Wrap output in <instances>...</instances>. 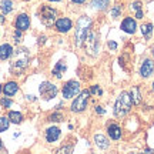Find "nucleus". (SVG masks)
I'll return each instance as SVG.
<instances>
[{
	"instance_id": "nucleus-1",
	"label": "nucleus",
	"mask_w": 154,
	"mask_h": 154,
	"mask_svg": "<svg viewBox=\"0 0 154 154\" xmlns=\"http://www.w3.org/2000/svg\"><path fill=\"white\" fill-rule=\"evenodd\" d=\"M90 27H91V19L87 16H82L79 20H77V29H76V46L80 47L86 37L88 36V32H90Z\"/></svg>"
},
{
	"instance_id": "nucleus-2",
	"label": "nucleus",
	"mask_w": 154,
	"mask_h": 154,
	"mask_svg": "<svg viewBox=\"0 0 154 154\" xmlns=\"http://www.w3.org/2000/svg\"><path fill=\"white\" fill-rule=\"evenodd\" d=\"M131 104H133L131 96L128 93H126V91H123L119 96V99H117V101H116V104H114V114L117 117H124L130 111Z\"/></svg>"
},
{
	"instance_id": "nucleus-3",
	"label": "nucleus",
	"mask_w": 154,
	"mask_h": 154,
	"mask_svg": "<svg viewBox=\"0 0 154 154\" xmlns=\"http://www.w3.org/2000/svg\"><path fill=\"white\" fill-rule=\"evenodd\" d=\"M90 94L91 93H90L88 90H84V91L77 94V97L72 103V111H74V113H82V111L86 110L87 101H88V96H90Z\"/></svg>"
},
{
	"instance_id": "nucleus-4",
	"label": "nucleus",
	"mask_w": 154,
	"mask_h": 154,
	"mask_svg": "<svg viewBox=\"0 0 154 154\" xmlns=\"http://www.w3.org/2000/svg\"><path fill=\"white\" fill-rule=\"evenodd\" d=\"M79 93H80V83L76 82V80L67 82L66 84H64V87H63V97H64V99L76 97Z\"/></svg>"
},
{
	"instance_id": "nucleus-5",
	"label": "nucleus",
	"mask_w": 154,
	"mask_h": 154,
	"mask_svg": "<svg viewBox=\"0 0 154 154\" xmlns=\"http://www.w3.org/2000/svg\"><path fill=\"white\" fill-rule=\"evenodd\" d=\"M56 14H57L56 10H53L51 7L43 6V7H42V13H40V19H42V22H43L46 26H51V24H54Z\"/></svg>"
},
{
	"instance_id": "nucleus-6",
	"label": "nucleus",
	"mask_w": 154,
	"mask_h": 154,
	"mask_svg": "<svg viewBox=\"0 0 154 154\" xmlns=\"http://www.w3.org/2000/svg\"><path fill=\"white\" fill-rule=\"evenodd\" d=\"M86 49L90 56H96L99 51V40H97V33H90L86 37Z\"/></svg>"
},
{
	"instance_id": "nucleus-7",
	"label": "nucleus",
	"mask_w": 154,
	"mask_h": 154,
	"mask_svg": "<svg viewBox=\"0 0 154 154\" xmlns=\"http://www.w3.org/2000/svg\"><path fill=\"white\" fill-rule=\"evenodd\" d=\"M40 94H42V97L44 100L53 99V97H56V94H57V87L49 82H44L40 84Z\"/></svg>"
},
{
	"instance_id": "nucleus-8",
	"label": "nucleus",
	"mask_w": 154,
	"mask_h": 154,
	"mask_svg": "<svg viewBox=\"0 0 154 154\" xmlns=\"http://www.w3.org/2000/svg\"><path fill=\"white\" fill-rule=\"evenodd\" d=\"M27 63H29V56H27V53H24L23 57H19V59H16V60L11 63L10 70L14 73V74H20V73L27 67Z\"/></svg>"
},
{
	"instance_id": "nucleus-9",
	"label": "nucleus",
	"mask_w": 154,
	"mask_h": 154,
	"mask_svg": "<svg viewBox=\"0 0 154 154\" xmlns=\"http://www.w3.org/2000/svg\"><path fill=\"white\" fill-rule=\"evenodd\" d=\"M136 29H137L136 20H134V19H131V17H127V19H124V20H123V23H121V30H123V32H126V33H128V34H133L134 32H136Z\"/></svg>"
},
{
	"instance_id": "nucleus-10",
	"label": "nucleus",
	"mask_w": 154,
	"mask_h": 154,
	"mask_svg": "<svg viewBox=\"0 0 154 154\" xmlns=\"http://www.w3.org/2000/svg\"><path fill=\"white\" fill-rule=\"evenodd\" d=\"M153 72H154V63L150 59H146L143 61L141 67H140V74L143 77H149L153 74Z\"/></svg>"
},
{
	"instance_id": "nucleus-11",
	"label": "nucleus",
	"mask_w": 154,
	"mask_h": 154,
	"mask_svg": "<svg viewBox=\"0 0 154 154\" xmlns=\"http://www.w3.org/2000/svg\"><path fill=\"white\" fill-rule=\"evenodd\" d=\"M56 29L60 32V33H67L70 29H72V20L70 19H59L56 22Z\"/></svg>"
},
{
	"instance_id": "nucleus-12",
	"label": "nucleus",
	"mask_w": 154,
	"mask_h": 154,
	"mask_svg": "<svg viewBox=\"0 0 154 154\" xmlns=\"http://www.w3.org/2000/svg\"><path fill=\"white\" fill-rule=\"evenodd\" d=\"M29 24H30V20H29V16L27 14H19L16 19V27L20 29V30H27L29 29Z\"/></svg>"
},
{
	"instance_id": "nucleus-13",
	"label": "nucleus",
	"mask_w": 154,
	"mask_h": 154,
	"mask_svg": "<svg viewBox=\"0 0 154 154\" xmlns=\"http://www.w3.org/2000/svg\"><path fill=\"white\" fill-rule=\"evenodd\" d=\"M13 56V47L10 44H2L0 46V60H7Z\"/></svg>"
},
{
	"instance_id": "nucleus-14",
	"label": "nucleus",
	"mask_w": 154,
	"mask_h": 154,
	"mask_svg": "<svg viewBox=\"0 0 154 154\" xmlns=\"http://www.w3.org/2000/svg\"><path fill=\"white\" fill-rule=\"evenodd\" d=\"M59 137H60V130H59L57 127H50V128H47V131H46V138H47L49 143H54Z\"/></svg>"
},
{
	"instance_id": "nucleus-15",
	"label": "nucleus",
	"mask_w": 154,
	"mask_h": 154,
	"mask_svg": "<svg viewBox=\"0 0 154 154\" xmlns=\"http://www.w3.org/2000/svg\"><path fill=\"white\" fill-rule=\"evenodd\" d=\"M17 90H19V86H17V83L14 82H9L7 84H6L5 87H3V93L6 94V96H13V94L17 93Z\"/></svg>"
},
{
	"instance_id": "nucleus-16",
	"label": "nucleus",
	"mask_w": 154,
	"mask_h": 154,
	"mask_svg": "<svg viewBox=\"0 0 154 154\" xmlns=\"http://www.w3.org/2000/svg\"><path fill=\"white\" fill-rule=\"evenodd\" d=\"M107 131H109V136H110L113 140H119L121 137V128L117 124H110L109 128H107Z\"/></svg>"
},
{
	"instance_id": "nucleus-17",
	"label": "nucleus",
	"mask_w": 154,
	"mask_h": 154,
	"mask_svg": "<svg viewBox=\"0 0 154 154\" xmlns=\"http://www.w3.org/2000/svg\"><path fill=\"white\" fill-rule=\"evenodd\" d=\"M94 141H96V144H97V147L101 149V150L107 149V147L110 146V144H109V140H107L103 134H96V136H94Z\"/></svg>"
},
{
	"instance_id": "nucleus-18",
	"label": "nucleus",
	"mask_w": 154,
	"mask_h": 154,
	"mask_svg": "<svg viewBox=\"0 0 154 154\" xmlns=\"http://www.w3.org/2000/svg\"><path fill=\"white\" fill-rule=\"evenodd\" d=\"M66 69H67V66H66V63L63 60H60L57 64H56V67H54V70H53V74H54L57 79H60L61 77V74L66 72Z\"/></svg>"
},
{
	"instance_id": "nucleus-19",
	"label": "nucleus",
	"mask_w": 154,
	"mask_h": 154,
	"mask_svg": "<svg viewBox=\"0 0 154 154\" xmlns=\"http://www.w3.org/2000/svg\"><path fill=\"white\" fill-rule=\"evenodd\" d=\"M130 96H131V100L134 104H138L140 101H141V96H140V90L138 87H133L131 91H130Z\"/></svg>"
},
{
	"instance_id": "nucleus-20",
	"label": "nucleus",
	"mask_w": 154,
	"mask_h": 154,
	"mask_svg": "<svg viewBox=\"0 0 154 154\" xmlns=\"http://www.w3.org/2000/svg\"><path fill=\"white\" fill-rule=\"evenodd\" d=\"M9 120L11 123H14V124H19V123H22L23 120V116L20 113H17V111H10L9 113Z\"/></svg>"
},
{
	"instance_id": "nucleus-21",
	"label": "nucleus",
	"mask_w": 154,
	"mask_h": 154,
	"mask_svg": "<svg viewBox=\"0 0 154 154\" xmlns=\"http://www.w3.org/2000/svg\"><path fill=\"white\" fill-rule=\"evenodd\" d=\"M141 33L144 34L146 38H150L151 37V33H153V24H151V23L143 24V26H141Z\"/></svg>"
},
{
	"instance_id": "nucleus-22",
	"label": "nucleus",
	"mask_w": 154,
	"mask_h": 154,
	"mask_svg": "<svg viewBox=\"0 0 154 154\" xmlns=\"http://www.w3.org/2000/svg\"><path fill=\"white\" fill-rule=\"evenodd\" d=\"M13 10V2L11 0H3L2 2V11L3 13H10V11Z\"/></svg>"
},
{
	"instance_id": "nucleus-23",
	"label": "nucleus",
	"mask_w": 154,
	"mask_h": 154,
	"mask_svg": "<svg viewBox=\"0 0 154 154\" xmlns=\"http://www.w3.org/2000/svg\"><path fill=\"white\" fill-rule=\"evenodd\" d=\"M91 5H93L96 9H99V10H104L106 7L109 6V0H93Z\"/></svg>"
},
{
	"instance_id": "nucleus-24",
	"label": "nucleus",
	"mask_w": 154,
	"mask_h": 154,
	"mask_svg": "<svg viewBox=\"0 0 154 154\" xmlns=\"http://www.w3.org/2000/svg\"><path fill=\"white\" fill-rule=\"evenodd\" d=\"M9 123H10V120L7 117H0V133L6 131L9 128Z\"/></svg>"
},
{
	"instance_id": "nucleus-25",
	"label": "nucleus",
	"mask_w": 154,
	"mask_h": 154,
	"mask_svg": "<svg viewBox=\"0 0 154 154\" xmlns=\"http://www.w3.org/2000/svg\"><path fill=\"white\" fill-rule=\"evenodd\" d=\"M63 120V114L61 113H54V114H51L49 117V121H53V123H59V121H61Z\"/></svg>"
},
{
	"instance_id": "nucleus-26",
	"label": "nucleus",
	"mask_w": 154,
	"mask_h": 154,
	"mask_svg": "<svg viewBox=\"0 0 154 154\" xmlns=\"http://www.w3.org/2000/svg\"><path fill=\"white\" fill-rule=\"evenodd\" d=\"M90 93H91V94H97V96H101V94H103V91H101V88H100L99 86H93V87L90 88Z\"/></svg>"
},
{
	"instance_id": "nucleus-27",
	"label": "nucleus",
	"mask_w": 154,
	"mask_h": 154,
	"mask_svg": "<svg viewBox=\"0 0 154 154\" xmlns=\"http://www.w3.org/2000/svg\"><path fill=\"white\" fill-rule=\"evenodd\" d=\"M0 104L3 106L5 109H9V107L11 106V100L10 99H3L2 101H0Z\"/></svg>"
},
{
	"instance_id": "nucleus-28",
	"label": "nucleus",
	"mask_w": 154,
	"mask_h": 154,
	"mask_svg": "<svg viewBox=\"0 0 154 154\" xmlns=\"http://www.w3.org/2000/svg\"><path fill=\"white\" fill-rule=\"evenodd\" d=\"M20 38H22V30H20V29H17L16 33H14V42L19 43V42H20Z\"/></svg>"
},
{
	"instance_id": "nucleus-29",
	"label": "nucleus",
	"mask_w": 154,
	"mask_h": 154,
	"mask_svg": "<svg viewBox=\"0 0 154 154\" xmlns=\"http://www.w3.org/2000/svg\"><path fill=\"white\" fill-rule=\"evenodd\" d=\"M119 14H120V7H119V6H116L114 9L111 10V16H113V17H119Z\"/></svg>"
},
{
	"instance_id": "nucleus-30",
	"label": "nucleus",
	"mask_w": 154,
	"mask_h": 154,
	"mask_svg": "<svg viewBox=\"0 0 154 154\" xmlns=\"http://www.w3.org/2000/svg\"><path fill=\"white\" fill-rule=\"evenodd\" d=\"M133 9H134V10L136 11H138V10H141V3H140V2H134V3H133V6H131Z\"/></svg>"
},
{
	"instance_id": "nucleus-31",
	"label": "nucleus",
	"mask_w": 154,
	"mask_h": 154,
	"mask_svg": "<svg viewBox=\"0 0 154 154\" xmlns=\"http://www.w3.org/2000/svg\"><path fill=\"white\" fill-rule=\"evenodd\" d=\"M73 151V147L70 146V147H63V149L59 150V153H72Z\"/></svg>"
},
{
	"instance_id": "nucleus-32",
	"label": "nucleus",
	"mask_w": 154,
	"mask_h": 154,
	"mask_svg": "<svg viewBox=\"0 0 154 154\" xmlns=\"http://www.w3.org/2000/svg\"><path fill=\"white\" fill-rule=\"evenodd\" d=\"M96 111H97L99 114H104V113H106V110L103 109V107H100V106H99V107H96Z\"/></svg>"
},
{
	"instance_id": "nucleus-33",
	"label": "nucleus",
	"mask_w": 154,
	"mask_h": 154,
	"mask_svg": "<svg viewBox=\"0 0 154 154\" xmlns=\"http://www.w3.org/2000/svg\"><path fill=\"white\" fill-rule=\"evenodd\" d=\"M136 17H137V19H143V11L138 10L137 13H136Z\"/></svg>"
},
{
	"instance_id": "nucleus-34",
	"label": "nucleus",
	"mask_w": 154,
	"mask_h": 154,
	"mask_svg": "<svg viewBox=\"0 0 154 154\" xmlns=\"http://www.w3.org/2000/svg\"><path fill=\"white\" fill-rule=\"evenodd\" d=\"M109 47H110V49H113V50H114L116 47H117V44H116L114 42H110V43H109Z\"/></svg>"
},
{
	"instance_id": "nucleus-35",
	"label": "nucleus",
	"mask_w": 154,
	"mask_h": 154,
	"mask_svg": "<svg viewBox=\"0 0 154 154\" xmlns=\"http://www.w3.org/2000/svg\"><path fill=\"white\" fill-rule=\"evenodd\" d=\"M73 3H77V5H82V3H84L86 0H72Z\"/></svg>"
},
{
	"instance_id": "nucleus-36",
	"label": "nucleus",
	"mask_w": 154,
	"mask_h": 154,
	"mask_svg": "<svg viewBox=\"0 0 154 154\" xmlns=\"http://www.w3.org/2000/svg\"><path fill=\"white\" fill-rule=\"evenodd\" d=\"M5 20H6V19L2 16V14H0V23H5Z\"/></svg>"
},
{
	"instance_id": "nucleus-37",
	"label": "nucleus",
	"mask_w": 154,
	"mask_h": 154,
	"mask_svg": "<svg viewBox=\"0 0 154 154\" xmlns=\"http://www.w3.org/2000/svg\"><path fill=\"white\" fill-rule=\"evenodd\" d=\"M2 147H3V144H2V140H0V150H2Z\"/></svg>"
},
{
	"instance_id": "nucleus-38",
	"label": "nucleus",
	"mask_w": 154,
	"mask_h": 154,
	"mask_svg": "<svg viewBox=\"0 0 154 154\" xmlns=\"http://www.w3.org/2000/svg\"><path fill=\"white\" fill-rule=\"evenodd\" d=\"M49 2H60V0H49Z\"/></svg>"
},
{
	"instance_id": "nucleus-39",
	"label": "nucleus",
	"mask_w": 154,
	"mask_h": 154,
	"mask_svg": "<svg viewBox=\"0 0 154 154\" xmlns=\"http://www.w3.org/2000/svg\"><path fill=\"white\" fill-rule=\"evenodd\" d=\"M0 91H2V84H0Z\"/></svg>"
},
{
	"instance_id": "nucleus-40",
	"label": "nucleus",
	"mask_w": 154,
	"mask_h": 154,
	"mask_svg": "<svg viewBox=\"0 0 154 154\" xmlns=\"http://www.w3.org/2000/svg\"><path fill=\"white\" fill-rule=\"evenodd\" d=\"M153 56H154V47H153Z\"/></svg>"
},
{
	"instance_id": "nucleus-41",
	"label": "nucleus",
	"mask_w": 154,
	"mask_h": 154,
	"mask_svg": "<svg viewBox=\"0 0 154 154\" xmlns=\"http://www.w3.org/2000/svg\"><path fill=\"white\" fill-rule=\"evenodd\" d=\"M153 90H154V83H153Z\"/></svg>"
}]
</instances>
